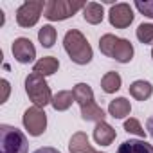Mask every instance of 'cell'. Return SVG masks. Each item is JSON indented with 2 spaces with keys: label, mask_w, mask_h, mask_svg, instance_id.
<instances>
[{
  "label": "cell",
  "mask_w": 153,
  "mask_h": 153,
  "mask_svg": "<svg viewBox=\"0 0 153 153\" xmlns=\"http://www.w3.org/2000/svg\"><path fill=\"white\" fill-rule=\"evenodd\" d=\"M74 99L79 106H85L87 103H92L94 101V90L87 85V83H78L74 87Z\"/></svg>",
  "instance_id": "cell-19"
},
{
  "label": "cell",
  "mask_w": 153,
  "mask_h": 153,
  "mask_svg": "<svg viewBox=\"0 0 153 153\" xmlns=\"http://www.w3.org/2000/svg\"><path fill=\"white\" fill-rule=\"evenodd\" d=\"M124 130L128 133H133V135H139V137H146V130L140 126V123L137 119H128L124 123Z\"/></svg>",
  "instance_id": "cell-23"
},
{
  "label": "cell",
  "mask_w": 153,
  "mask_h": 153,
  "mask_svg": "<svg viewBox=\"0 0 153 153\" xmlns=\"http://www.w3.org/2000/svg\"><path fill=\"white\" fill-rule=\"evenodd\" d=\"M99 49L105 56L114 58L119 63H128L133 58V45L124 38H117L114 34H105L99 40Z\"/></svg>",
  "instance_id": "cell-2"
},
{
  "label": "cell",
  "mask_w": 153,
  "mask_h": 153,
  "mask_svg": "<svg viewBox=\"0 0 153 153\" xmlns=\"http://www.w3.org/2000/svg\"><path fill=\"white\" fill-rule=\"evenodd\" d=\"M0 83H2V99H0V103H6L7 101V97H9V81L7 79H2V81H0Z\"/></svg>",
  "instance_id": "cell-25"
},
{
  "label": "cell",
  "mask_w": 153,
  "mask_h": 153,
  "mask_svg": "<svg viewBox=\"0 0 153 153\" xmlns=\"http://www.w3.org/2000/svg\"><path fill=\"white\" fill-rule=\"evenodd\" d=\"M130 112H131V105L126 97H117V99L110 101V105H108V114L114 119H123V117L130 115Z\"/></svg>",
  "instance_id": "cell-13"
},
{
  "label": "cell",
  "mask_w": 153,
  "mask_h": 153,
  "mask_svg": "<svg viewBox=\"0 0 153 153\" xmlns=\"http://www.w3.org/2000/svg\"><path fill=\"white\" fill-rule=\"evenodd\" d=\"M146 128H148V131H149L151 137H153V117H149V119L146 121Z\"/></svg>",
  "instance_id": "cell-27"
},
{
  "label": "cell",
  "mask_w": 153,
  "mask_h": 153,
  "mask_svg": "<svg viewBox=\"0 0 153 153\" xmlns=\"http://www.w3.org/2000/svg\"><path fill=\"white\" fill-rule=\"evenodd\" d=\"M130 94L137 101H146L153 94V87H151V83H148L144 79H137V81H133L130 85Z\"/></svg>",
  "instance_id": "cell-15"
},
{
  "label": "cell",
  "mask_w": 153,
  "mask_h": 153,
  "mask_svg": "<svg viewBox=\"0 0 153 153\" xmlns=\"http://www.w3.org/2000/svg\"><path fill=\"white\" fill-rule=\"evenodd\" d=\"M151 58H153V49H151Z\"/></svg>",
  "instance_id": "cell-28"
},
{
  "label": "cell",
  "mask_w": 153,
  "mask_h": 153,
  "mask_svg": "<svg viewBox=\"0 0 153 153\" xmlns=\"http://www.w3.org/2000/svg\"><path fill=\"white\" fill-rule=\"evenodd\" d=\"M108 18L115 29H126L133 22V11H131L130 4H115L110 7Z\"/></svg>",
  "instance_id": "cell-8"
},
{
  "label": "cell",
  "mask_w": 153,
  "mask_h": 153,
  "mask_svg": "<svg viewBox=\"0 0 153 153\" xmlns=\"http://www.w3.org/2000/svg\"><path fill=\"white\" fill-rule=\"evenodd\" d=\"M25 92H27L29 99L34 103V106H38V108H43L49 103H52L51 88H49L45 78L40 76V74L33 72V74H29L25 78Z\"/></svg>",
  "instance_id": "cell-3"
},
{
  "label": "cell",
  "mask_w": 153,
  "mask_h": 153,
  "mask_svg": "<svg viewBox=\"0 0 153 153\" xmlns=\"http://www.w3.org/2000/svg\"><path fill=\"white\" fill-rule=\"evenodd\" d=\"M81 117H83L85 121L103 123L105 117H106V114H105V110H103L101 106L96 105V101H92V103H87L85 106H81Z\"/></svg>",
  "instance_id": "cell-16"
},
{
  "label": "cell",
  "mask_w": 153,
  "mask_h": 153,
  "mask_svg": "<svg viewBox=\"0 0 153 153\" xmlns=\"http://www.w3.org/2000/svg\"><path fill=\"white\" fill-rule=\"evenodd\" d=\"M87 4L83 2H70V0H49L45 6V18L51 22L67 20L72 15H76L79 9H85Z\"/></svg>",
  "instance_id": "cell-5"
},
{
  "label": "cell",
  "mask_w": 153,
  "mask_h": 153,
  "mask_svg": "<svg viewBox=\"0 0 153 153\" xmlns=\"http://www.w3.org/2000/svg\"><path fill=\"white\" fill-rule=\"evenodd\" d=\"M47 2L43 0H27L16 11V22L20 27H33L42 16V11L45 9Z\"/></svg>",
  "instance_id": "cell-6"
},
{
  "label": "cell",
  "mask_w": 153,
  "mask_h": 153,
  "mask_svg": "<svg viewBox=\"0 0 153 153\" xmlns=\"http://www.w3.org/2000/svg\"><path fill=\"white\" fill-rule=\"evenodd\" d=\"M34 153H59L56 148H49V146H45V148H38Z\"/></svg>",
  "instance_id": "cell-26"
},
{
  "label": "cell",
  "mask_w": 153,
  "mask_h": 153,
  "mask_svg": "<svg viewBox=\"0 0 153 153\" xmlns=\"http://www.w3.org/2000/svg\"><path fill=\"white\" fill-rule=\"evenodd\" d=\"M27 139L18 128L0 124V149H2V153H27Z\"/></svg>",
  "instance_id": "cell-4"
},
{
  "label": "cell",
  "mask_w": 153,
  "mask_h": 153,
  "mask_svg": "<svg viewBox=\"0 0 153 153\" xmlns=\"http://www.w3.org/2000/svg\"><path fill=\"white\" fill-rule=\"evenodd\" d=\"M58 68H59V61L56 58H52V56H45V58H42L40 61L34 63L33 72L34 74H40V76H43V78H45V76L54 74Z\"/></svg>",
  "instance_id": "cell-14"
},
{
  "label": "cell",
  "mask_w": 153,
  "mask_h": 153,
  "mask_svg": "<svg viewBox=\"0 0 153 153\" xmlns=\"http://www.w3.org/2000/svg\"><path fill=\"white\" fill-rule=\"evenodd\" d=\"M83 16L88 24L96 25V24H101L103 22V16H105V11H103V6L97 4V2H88L83 9Z\"/></svg>",
  "instance_id": "cell-17"
},
{
  "label": "cell",
  "mask_w": 153,
  "mask_h": 153,
  "mask_svg": "<svg viewBox=\"0 0 153 153\" xmlns=\"http://www.w3.org/2000/svg\"><path fill=\"white\" fill-rule=\"evenodd\" d=\"M11 51H13L15 59L20 61V63H31L36 58V49H34V45L29 38H16L13 42Z\"/></svg>",
  "instance_id": "cell-9"
},
{
  "label": "cell",
  "mask_w": 153,
  "mask_h": 153,
  "mask_svg": "<svg viewBox=\"0 0 153 153\" xmlns=\"http://www.w3.org/2000/svg\"><path fill=\"white\" fill-rule=\"evenodd\" d=\"M24 126L29 131V135H33V137L42 135L47 128V114L38 106L27 108L24 112Z\"/></svg>",
  "instance_id": "cell-7"
},
{
  "label": "cell",
  "mask_w": 153,
  "mask_h": 153,
  "mask_svg": "<svg viewBox=\"0 0 153 153\" xmlns=\"http://www.w3.org/2000/svg\"><path fill=\"white\" fill-rule=\"evenodd\" d=\"M115 130L108 124V123H97L96 124V128H94V139H96V142L97 144H101V146H110L112 142H114V139H115Z\"/></svg>",
  "instance_id": "cell-11"
},
{
  "label": "cell",
  "mask_w": 153,
  "mask_h": 153,
  "mask_svg": "<svg viewBox=\"0 0 153 153\" xmlns=\"http://www.w3.org/2000/svg\"><path fill=\"white\" fill-rule=\"evenodd\" d=\"M101 87L106 94H114L121 88V76L117 72H106L101 79Z\"/></svg>",
  "instance_id": "cell-20"
},
{
  "label": "cell",
  "mask_w": 153,
  "mask_h": 153,
  "mask_svg": "<svg viewBox=\"0 0 153 153\" xmlns=\"http://www.w3.org/2000/svg\"><path fill=\"white\" fill-rule=\"evenodd\" d=\"M68 149H70V153H99L90 146L88 137L83 131H78L72 135V139L68 142Z\"/></svg>",
  "instance_id": "cell-10"
},
{
  "label": "cell",
  "mask_w": 153,
  "mask_h": 153,
  "mask_svg": "<svg viewBox=\"0 0 153 153\" xmlns=\"http://www.w3.org/2000/svg\"><path fill=\"white\" fill-rule=\"evenodd\" d=\"M137 38L140 43H153V24H140L137 27Z\"/></svg>",
  "instance_id": "cell-22"
},
{
  "label": "cell",
  "mask_w": 153,
  "mask_h": 153,
  "mask_svg": "<svg viewBox=\"0 0 153 153\" xmlns=\"http://www.w3.org/2000/svg\"><path fill=\"white\" fill-rule=\"evenodd\" d=\"M63 47L70 59L78 65H87L92 61V47L87 42V38L78 31V29H70L67 31L63 38Z\"/></svg>",
  "instance_id": "cell-1"
},
{
  "label": "cell",
  "mask_w": 153,
  "mask_h": 153,
  "mask_svg": "<svg viewBox=\"0 0 153 153\" xmlns=\"http://www.w3.org/2000/svg\"><path fill=\"white\" fill-rule=\"evenodd\" d=\"M38 40L43 47H52L56 43V29L52 25H43L40 31H38Z\"/></svg>",
  "instance_id": "cell-21"
},
{
  "label": "cell",
  "mask_w": 153,
  "mask_h": 153,
  "mask_svg": "<svg viewBox=\"0 0 153 153\" xmlns=\"http://www.w3.org/2000/svg\"><path fill=\"white\" fill-rule=\"evenodd\" d=\"M135 7L148 18H153V0H137L135 2Z\"/></svg>",
  "instance_id": "cell-24"
},
{
  "label": "cell",
  "mask_w": 153,
  "mask_h": 153,
  "mask_svg": "<svg viewBox=\"0 0 153 153\" xmlns=\"http://www.w3.org/2000/svg\"><path fill=\"white\" fill-rule=\"evenodd\" d=\"M74 101H76V99H74V92H70V90H61V92H58L56 96H52V103H51V105L54 106V110L63 112V110H68Z\"/></svg>",
  "instance_id": "cell-18"
},
{
  "label": "cell",
  "mask_w": 153,
  "mask_h": 153,
  "mask_svg": "<svg viewBox=\"0 0 153 153\" xmlns=\"http://www.w3.org/2000/svg\"><path fill=\"white\" fill-rule=\"evenodd\" d=\"M117 153H153V146L148 144L146 140H135V139H130V140H124Z\"/></svg>",
  "instance_id": "cell-12"
}]
</instances>
